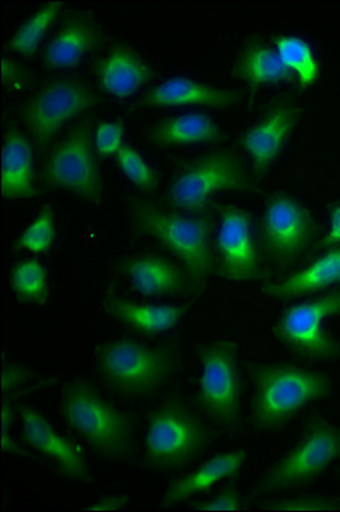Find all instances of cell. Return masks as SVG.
<instances>
[{"mask_svg":"<svg viewBox=\"0 0 340 512\" xmlns=\"http://www.w3.org/2000/svg\"><path fill=\"white\" fill-rule=\"evenodd\" d=\"M251 419L260 431L283 427L296 413L328 399L334 381L319 370L286 364H256L251 368Z\"/></svg>","mask_w":340,"mask_h":512,"instance_id":"cell-1","label":"cell"},{"mask_svg":"<svg viewBox=\"0 0 340 512\" xmlns=\"http://www.w3.org/2000/svg\"><path fill=\"white\" fill-rule=\"evenodd\" d=\"M134 226L142 234L158 240L183 263L193 290L201 291L215 269L211 238L213 218L205 212L183 215L161 210L144 200L130 204Z\"/></svg>","mask_w":340,"mask_h":512,"instance_id":"cell-2","label":"cell"},{"mask_svg":"<svg viewBox=\"0 0 340 512\" xmlns=\"http://www.w3.org/2000/svg\"><path fill=\"white\" fill-rule=\"evenodd\" d=\"M61 413L69 427L102 458L124 460L132 455V419L85 382L66 385Z\"/></svg>","mask_w":340,"mask_h":512,"instance_id":"cell-3","label":"cell"},{"mask_svg":"<svg viewBox=\"0 0 340 512\" xmlns=\"http://www.w3.org/2000/svg\"><path fill=\"white\" fill-rule=\"evenodd\" d=\"M176 350L148 346L130 338L105 342L97 350V369L113 391L126 397L153 395L175 373Z\"/></svg>","mask_w":340,"mask_h":512,"instance_id":"cell-4","label":"cell"},{"mask_svg":"<svg viewBox=\"0 0 340 512\" xmlns=\"http://www.w3.org/2000/svg\"><path fill=\"white\" fill-rule=\"evenodd\" d=\"M211 440L208 428L180 400H169L150 413L144 440L146 467L177 470L200 454Z\"/></svg>","mask_w":340,"mask_h":512,"instance_id":"cell-5","label":"cell"},{"mask_svg":"<svg viewBox=\"0 0 340 512\" xmlns=\"http://www.w3.org/2000/svg\"><path fill=\"white\" fill-rule=\"evenodd\" d=\"M249 183L243 161L235 153L215 152L185 167L170 185L166 200L177 211L205 214L213 196L220 192L244 191Z\"/></svg>","mask_w":340,"mask_h":512,"instance_id":"cell-6","label":"cell"},{"mask_svg":"<svg viewBox=\"0 0 340 512\" xmlns=\"http://www.w3.org/2000/svg\"><path fill=\"white\" fill-rule=\"evenodd\" d=\"M340 459V428L322 417L308 421L298 444L260 480V492H276L315 479Z\"/></svg>","mask_w":340,"mask_h":512,"instance_id":"cell-7","label":"cell"},{"mask_svg":"<svg viewBox=\"0 0 340 512\" xmlns=\"http://www.w3.org/2000/svg\"><path fill=\"white\" fill-rule=\"evenodd\" d=\"M340 315V290L288 307L274 336L291 352L311 361L340 360V340L327 332L328 319Z\"/></svg>","mask_w":340,"mask_h":512,"instance_id":"cell-8","label":"cell"},{"mask_svg":"<svg viewBox=\"0 0 340 512\" xmlns=\"http://www.w3.org/2000/svg\"><path fill=\"white\" fill-rule=\"evenodd\" d=\"M199 358L197 403L221 427L239 428L241 378L236 344L212 342L200 349Z\"/></svg>","mask_w":340,"mask_h":512,"instance_id":"cell-9","label":"cell"},{"mask_svg":"<svg viewBox=\"0 0 340 512\" xmlns=\"http://www.w3.org/2000/svg\"><path fill=\"white\" fill-rule=\"evenodd\" d=\"M92 122L75 126L47 157L43 179L53 187L66 189L86 202H101L102 177L94 149Z\"/></svg>","mask_w":340,"mask_h":512,"instance_id":"cell-10","label":"cell"},{"mask_svg":"<svg viewBox=\"0 0 340 512\" xmlns=\"http://www.w3.org/2000/svg\"><path fill=\"white\" fill-rule=\"evenodd\" d=\"M96 94L85 82L62 78L43 86L25 102L23 122L35 147L45 149L63 125L96 106Z\"/></svg>","mask_w":340,"mask_h":512,"instance_id":"cell-11","label":"cell"},{"mask_svg":"<svg viewBox=\"0 0 340 512\" xmlns=\"http://www.w3.org/2000/svg\"><path fill=\"white\" fill-rule=\"evenodd\" d=\"M318 234L310 211L287 194L272 196L264 208L260 236L272 262L290 265L304 254Z\"/></svg>","mask_w":340,"mask_h":512,"instance_id":"cell-12","label":"cell"},{"mask_svg":"<svg viewBox=\"0 0 340 512\" xmlns=\"http://www.w3.org/2000/svg\"><path fill=\"white\" fill-rule=\"evenodd\" d=\"M219 267L217 273L231 282L259 278V254L253 240L252 219L241 208L224 207L220 211L216 238Z\"/></svg>","mask_w":340,"mask_h":512,"instance_id":"cell-13","label":"cell"},{"mask_svg":"<svg viewBox=\"0 0 340 512\" xmlns=\"http://www.w3.org/2000/svg\"><path fill=\"white\" fill-rule=\"evenodd\" d=\"M298 121V110L290 101H279L266 116L241 136L240 145L256 176L266 175L290 139Z\"/></svg>","mask_w":340,"mask_h":512,"instance_id":"cell-14","label":"cell"},{"mask_svg":"<svg viewBox=\"0 0 340 512\" xmlns=\"http://www.w3.org/2000/svg\"><path fill=\"white\" fill-rule=\"evenodd\" d=\"M22 437L29 447L53 460L66 478L88 483L92 480L88 462L67 437L62 436L37 409H21Z\"/></svg>","mask_w":340,"mask_h":512,"instance_id":"cell-15","label":"cell"},{"mask_svg":"<svg viewBox=\"0 0 340 512\" xmlns=\"http://www.w3.org/2000/svg\"><path fill=\"white\" fill-rule=\"evenodd\" d=\"M120 270L130 279L133 289L144 297H165L193 290L187 271L162 256H132L120 263Z\"/></svg>","mask_w":340,"mask_h":512,"instance_id":"cell-16","label":"cell"},{"mask_svg":"<svg viewBox=\"0 0 340 512\" xmlns=\"http://www.w3.org/2000/svg\"><path fill=\"white\" fill-rule=\"evenodd\" d=\"M2 195L9 200L30 199L37 195L34 147L29 137L10 126L2 147Z\"/></svg>","mask_w":340,"mask_h":512,"instance_id":"cell-17","label":"cell"},{"mask_svg":"<svg viewBox=\"0 0 340 512\" xmlns=\"http://www.w3.org/2000/svg\"><path fill=\"white\" fill-rule=\"evenodd\" d=\"M96 74L101 88L117 98L133 96L154 78L149 63L126 46L113 47L101 58L96 65Z\"/></svg>","mask_w":340,"mask_h":512,"instance_id":"cell-18","label":"cell"},{"mask_svg":"<svg viewBox=\"0 0 340 512\" xmlns=\"http://www.w3.org/2000/svg\"><path fill=\"white\" fill-rule=\"evenodd\" d=\"M239 100V93L213 88L191 78H169L154 86L144 96V104L153 108H179V106H208L229 108Z\"/></svg>","mask_w":340,"mask_h":512,"instance_id":"cell-19","label":"cell"},{"mask_svg":"<svg viewBox=\"0 0 340 512\" xmlns=\"http://www.w3.org/2000/svg\"><path fill=\"white\" fill-rule=\"evenodd\" d=\"M100 31L85 17L67 19L46 46L43 61L50 70L77 68L100 43Z\"/></svg>","mask_w":340,"mask_h":512,"instance_id":"cell-20","label":"cell"},{"mask_svg":"<svg viewBox=\"0 0 340 512\" xmlns=\"http://www.w3.org/2000/svg\"><path fill=\"white\" fill-rule=\"evenodd\" d=\"M247 456V452L244 450L229 451L213 456L191 474L176 480L166 490L162 504L165 507L176 506L192 496L211 490L213 486L225 479L233 478L247 463Z\"/></svg>","mask_w":340,"mask_h":512,"instance_id":"cell-21","label":"cell"},{"mask_svg":"<svg viewBox=\"0 0 340 512\" xmlns=\"http://www.w3.org/2000/svg\"><path fill=\"white\" fill-rule=\"evenodd\" d=\"M106 313L129 329L146 336H157L175 328L188 313V306L142 305L116 295L106 298Z\"/></svg>","mask_w":340,"mask_h":512,"instance_id":"cell-22","label":"cell"},{"mask_svg":"<svg viewBox=\"0 0 340 512\" xmlns=\"http://www.w3.org/2000/svg\"><path fill=\"white\" fill-rule=\"evenodd\" d=\"M336 285H340V246L330 248L306 269L284 281L264 286V293L272 298L288 299L319 293Z\"/></svg>","mask_w":340,"mask_h":512,"instance_id":"cell-23","label":"cell"},{"mask_svg":"<svg viewBox=\"0 0 340 512\" xmlns=\"http://www.w3.org/2000/svg\"><path fill=\"white\" fill-rule=\"evenodd\" d=\"M148 137L153 144L165 147L211 144L223 139V131L208 114L191 112L157 122Z\"/></svg>","mask_w":340,"mask_h":512,"instance_id":"cell-24","label":"cell"},{"mask_svg":"<svg viewBox=\"0 0 340 512\" xmlns=\"http://www.w3.org/2000/svg\"><path fill=\"white\" fill-rule=\"evenodd\" d=\"M235 76L251 88L291 81L294 76L276 53L262 42L249 43L237 59Z\"/></svg>","mask_w":340,"mask_h":512,"instance_id":"cell-25","label":"cell"},{"mask_svg":"<svg viewBox=\"0 0 340 512\" xmlns=\"http://www.w3.org/2000/svg\"><path fill=\"white\" fill-rule=\"evenodd\" d=\"M276 53L302 88L314 85L319 77V63L306 39L295 35H280L274 39Z\"/></svg>","mask_w":340,"mask_h":512,"instance_id":"cell-26","label":"cell"},{"mask_svg":"<svg viewBox=\"0 0 340 512\" xmlns=\"http://www.w3.org/2000/svg\"><path fill=\"white\" fill-rule=\"evenodd\" d=\"M10 285L23 303L43 305L49 298V274L38 259L15 263L10 273Z\"/></svg>","mask_w":340,"mask_h":512,"instance_id":"cell-27","label":"cell"},{"mask_svg":"<svg viewBox=\"0 0 340 512\" xmlns=\"http://www.w3.org/2000/svg\"><path fill=\"white\" fill-rule=\"evenodd\" d=\"M59 11H61V3L57 2L49 3L35 11L11 38L10 49L25 58L35 54V51L41 46L47 30L57 21Z\"/></svg>","mask_w":340,"mask_h":512,"instance_id":"cell-28","label":"cell"},{"mask_svg":"<svg viewBox=\"0 0 340 512\" xmlns=\"http://www.w3.org/2000/svg\"><path fill=\"white\" fill-rule=\"evenodd\" d=\"M55 236H57V227H55L53 208L45 207L22 232L15 242V247L31 254H43L53 247Z\"/></svg>","mask_w":340,"mask_h":512,"instance_id":"cell-29","label":"cell"},{"mask_svg":"<svg viewBox=\"0 0 340 512\" xmlns=\"http://www.w3.org/2000/svg\"><path fill=\"white\" fill-rule=\"evenodd\" d=\"M116 161L126 179L132 181L137 188L144 189V191H153L156 188V172L136 149L125 144L117 153Z\"/></svg>","mask_w":340,"mask_h":512,"instance_id":"cell-30","label":"cell"},{"mask_svg":"<svg viewBox=\"0 0 340 512\" xmlns=\"http://www.w3.org/2000/svg\"><path fill=\"white\" fill-rule=\"evenodd\" d=\"M125 126L121 121L101 122L93 133L94 149L102 157L116 156L124 147Z\"/></svg>","mask_w":340,"mask_h":512,"instance_id":"cell-31","label":"cell"},{"mask_svg":"<svg viewBox=\"0 0 340 512\" xmlns=\"http://www.w3.org/2000/svg\"><path fill=\"white\" fill-rule=\"evenodd\" d=\"M268 511H331L340 510L339 500L326 498H294L286 500H276L267 504Z\"/></svg>","mask_w":340,"mask_h":512,"instance_id":"cell-32","label":"cell"},{"mask_svg":"<svg viewBox=\"0 0 340 512\" xmlns=\"http://www.w3.org/2000/svg\"><path fill=\"white\" fill-rule=\"evenodd\" d=\"M243 507V498L235 484H229L212 498L197 504L196 511H239Z\"/></svg>","mask_w":340,"mask_h":512,"instance_id":"cell-33","label":"cell"},{"mask_svg":"<svg viewBox=\"0 0 340 512\" xmlns=\"http://www.w3.org/2000/svg\"><path fill=\"white\" fill-rule=\"evenodd\" d=\"M31 377L33 373L25 366L13 364V362L6 364L2 370V395L13 396L31 380Z\"/></svg>","mask_w":340,"mask_h":512,"instance_id":"cell-34","label":"cell"},{"mask_svg":"<svg viewBox=\"0 0 340 512\" xmlns=\"http://www.w3.org/2000/svg\"><path fill=\"white\" fill-rule=\"evenodd\" d=\"M15 411L13 403L10 400H3L2 404V432H0V439H2V451L3 454L7 455H19L22 454L21 448L14 440L13 433V421Z\"/></svg>","mask_w":340,"mask_h":512,"instance_id":"cell-35","label":"cell"},{"mask_svg":"<svg viewBox=\"0 0 340 512\" xmlns=\"http://www.w3.org/2000/svg\"><path fill=\"white\" fill-rule=\"evenodd\" d=\"M2 78L11 90H23L29 84V73L11 57L2 59Z\"/></svg>","mask_w":340,"mask_h":512,"instance_id":"cell-36","label":"cell"},{"mask_svg":"<svg viewBox=\"0 0 340 512\" xmlns=\"http://www.w3.org/2000/svg\"><path fill=\"white\" fill-rule=\"evenodd\" d=\"M129 504V498L126 496H106V498L98 500L93 506L86 507V511L96 512H116L124 510Z\"/></svg>","mask_w":340,"mask_h":512,"instance_id":"cell-37","label":"cell"},{"mask_svg":"<svg viewBox=\"0 0 340 512\" xmlns=\"http://www.w3.org/2000/svg\"><path fill=\"white\" fill-rule=\"evenodd\" d=\"M340 244V206L335 207L330 215L328 230L322 239L323 247H335Z\"/></svg>","mask_w":340,"mask_h":512,"instance_id":"cell-38","label":"cell"}]
</instances>
